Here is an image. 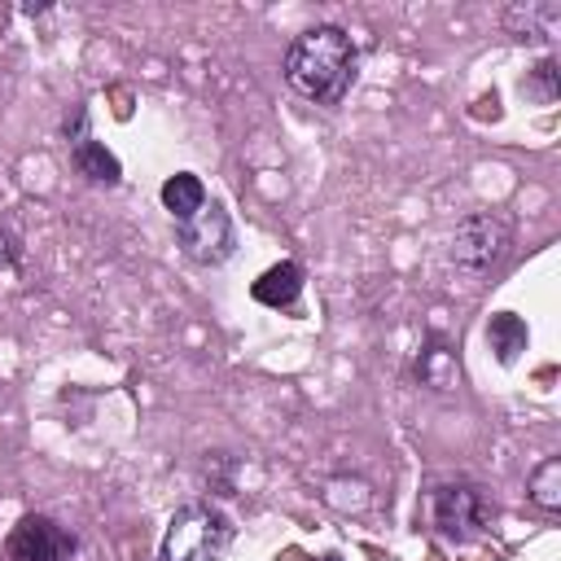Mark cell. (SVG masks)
<instances>
[{
	"instance_id": "30bf717a",
	"label": "cell",
	"mask_w": 561,
	"mask_h": 561,
	"mask_svg": "<svg viewBox=\"0 0 561 561\" xmlns=\"http://www.w3.org/2000/svg\"><path fill=\"white\" fill-rule=\"evenodd\" d=\"M162 206H167L171 219L180 224V219H188V215H197V210L206 206V184H202L193 171H175V175L162 180Z\"/></svg>"
},
{
	"instance_id": "6da1fadb",
	"label": "cell",
	"mask_w": 561,
	"mask_h": 561,
	"mask_svg": "<svg viewBox=\"0 0 561 561\" xmlns=\"http://www.w3.org/2000/svg\"><path fill=\"white\" fill-rule=\"evenodd\" d=\"M355 66H359V48L333 22H320L302 35H294L285 48V61H280L285 83L316 105H337L355 83Z\"/></svg>"
},
{
	"instance_id": "7a4b0ae2",
	"label": "cell",
	"mask_w": 561,
	"mask_h": 561,
	"mask_svg": "<svg viewBox=\"0 0 561 561\" xmlns=\"http://www.w3.org/2000/svg\"><path fill=\"white\" fill-rule=\"evenodd\" d=\"M237 539V522L206 500L180 504L162 535V561H224Z\"/></svg>"
},
{
	"instance_id": "5b68a950",
	"label": "cell",
	"mask_w": 561,
	"mask_h": 561,
	"mask_svg": "<svg viewBox=\"0 0 561 561\" xmlns=\"http://www.w3.org/2000/svg\"><path fill=\"white\" fill-rule=\"evenodd\" d=\"M175 241L184 250L188 263L197 267H219L237 254V228H232V215L224 210V202L206 197V206L188 219L175 224Z\"/></svg>"
},
{
	"instance_id": "8fae6325",
	"label": "cell",
	"mask_w": 561,
	"mask_h": 561,
	"mask_svg": "<svg viewBox=\"0 0 561 561\" xmlns=\"http://www.w3.org/2000/svg\"><path fill=\"white\" fill-rule=\"evenodd\" d=\"M557 18H561L557 4H513V9H504V26L517 39H543Z\"/></svg>"
},
{
	"instance_id": "8992f818",
	"label": "cell",
	"mask_w": 561,
	"mask_h": 561,
	"mask_svg": "<svg viewBox=\"0 0 561 561\" xmlns=\"http://www.w3.org/2000/svg\"><path fill=\"white\" fill-rule=\"evenodd\" d=\"M4 557L9 561H75L79 557V535L70 526H61L48 513H26L9 539H4Z\"/></svg>"
},
{
	"instance_id": "e0dca14e",
	"label": "cell",
	"mask_w": 561,
	"mask_h": 561,
	"mask_svg": "<svg viewBox=\"0 0 561 561\" xmlns=\"http://www.w3.org/2000/svg\"><path fill=\"white\" fill-rule=\"evenodd\" d=\"M316 561H342V552H324V557H316Z\"/></svg>"
},
{
	"instance_id": "7c38bea8",
	"label": "cell",
	"mask_w": 561,
	"mask_h": 561,
	"mask_svg": "<svg viewBox=\"0 0 561 561\" xmlns=\"http://www.w3.org/2000/svg\"><path fill=\"white\" fill-rule=\"evenodd\" d=\"M526 495H530L543 513H557V508H561V456H548L543 465L530 469V478H526Z\"/></svg>"
},
{
	"instance_id": "ba28073f",
	"label": "cell",
	"mask_w": 561,
	"mask_h": 561,
	"mask_svg": "<svg viewBox=\"0 0 561 561\" xmlns=\"http://www.w3.org/2000/svg\"><path fill=\"white\" fill-rule=\"evenodd\" d=\"M70 162H75V171L83 175V180H92V184H118L123 180V167H118V158L101 145V140H92V136H83L79 145H70Z\"/></svg>"
},
{
	"instance_id": "52a82bcc",
	"label": "cell",
	"mask_w": 561,
	"mask_h": 561,
	"mask_svg": "<svg viewBox=\"0 0 561 561\" xmlns=\"http://www.w3.org/2000/svg\"><path fill=\"white\" fill-rule=\"evenodd\" d=\"M302 280H307L302 263L280 259V263H272V267L250 285V298L263 302V307H272V311H289V307L298 302V294H302Z\"/></svg>"
},
{
	"instance_id": "9a60e30c",
	"label": "cell",
	"mask_w": 561,
	"mask_h": 561,
	"mask_svg": "<svg viewBox=\"0 0 561 561\" xmlns=\"http://www.w3.org/2000/svg\"><path fill=\"white\" fill-rule=\"evenodd\" d=\"M61 131H66V140H70V145H79V140L88 136V110H83V105H75V110L66 114Z\"/></svg>"
},
{
	"instance_id": "5bb4252c",
	"label": "cell",
	"mask_w": 561,
	"mask_h": 561,
	"mask_svg": "<svg viewBox=\"0 0 561 561\" xmlns=\"http://www.w3.org/2000/svg\"><path fill=\"white\" fill-rule=\"evenodd\" d=\"M526 92L539 96V101H552V96H557V61H552V57H543V61L535 66V75L526 79Z\"/></svg>"
},
{
	"instance_id": "9c48e42d",
	"label": "cell",
	"mask_w": 561,
	"mask_h": 561,
	"mask_svg": "<svg viewBox=\"0 0 561 561\" xmlns=\"http://www.w3.org/2000/svg\"><path fill=\"white\" fill-rule=\"evenodd\" d=\"M486 342H491V351H495V359L508 368V364H517V355L526 351V342H530V333H526V320L522 316H513V311H495L491 320H486Z\"/></svg>"
},
{
	"instance_id": "3957f363",
	"label": "cell",
	"mask_w": 561,
	"mask_h": 561,
	"mask_svg": "<svg viewBox=\"0 0 561 561\" xmlns=\"http://www.w3.org/2000/svg\"><path fill=\"white\" fill-rule=\"evenodd\" d=\"M508 245H513V228L500 215H491V210H473V215H465L456 224V232L447 241V254H451V263L460 272L486 276L508 254Z\"/></svg>"
},
{
	"instance_id": "4fadbf2b",
	"label": "cell",
	"mask_w": 561,
	"mask_h": 561,
	"mask_svg": "<svg viewBox=\"0 0 561 561\" xmlns=\"http://www.w3.org/2000/svg\"><path fill=\"white\" fill-rule=\"evenodd\" d=\"M416 377H421L425 386H434V390H451V386L460 381V364H456V355H451L447 346H430V351H421V359H416Z\"/></svg>"
},
{
	"instance_id": "2e32d148",
	"label": "cell",
	"mask_w": 561,
	"mask_h": 561,
	"mask_svg": "<svg viewBox=\"0 0 561 561\" xmlns=\"http://www.w3.org/2000/svg\"><path fill=\"white\" fill-rule=\"evenodd\" d=\"M18 254H22L18 237H13L9 228H0V267H13V263H18Z\"/></svg>"
},
{
	"instance_id": "277c9868",
	"label": "cell",
	"mask_w": 561,
	"mask_h": 561,
	"mask_svg": "<svg viewBox=\"0 0 561 561\" xmlns=\"http://www.w3.org/2000/svg\"><path fill=\"white\" fill-rule=\"evenodd\" d=\"M491 500L473 482H443L430 491V522L447 543H469L491 522Z\"/></svg>"
}]
</instances>
